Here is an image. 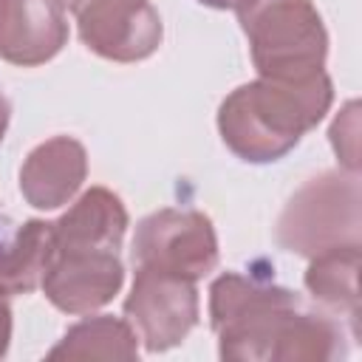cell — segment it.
Here are the masks:
<instances>
[{
    "label": "cell",
    "instance_id": "e0dca14e",
    "mask_svg": "<svg viewBox=\"0 0 362 362\" xmlns=\"http://www.w3.org/2000/svg\"><path fill=\"white\" fill-rule=\"evenodd\" d=\"M8 119H11V105H8V99H6V93H3V88H0V144H3V139H6Z\"/></svg>",
    "mask_w": 362,
    "mask_h": 362
},
{
    "label": "cell",
    "instance_id": "5b68a950",
    "mask_svg": "<svg viewBox=\"0 0 362 362\" xmlns=\"http://www.w3.org/2000/svg\"><path fill=\"white\" fill-rule=\"evenodd\" d=\"M124 314L150 354L170 351L198 325L195 280L158 266H136Z\"/></svg>",
    "mask_w": 362,
    "mask_h": 362
},
{
    "label": "cell",
    "instance_id": "4fadbf2b",
    "mask_svg": "<svg viewBox=\"0 0 362 362\" xmlns=\"http://www.w3.org/2000/svg\"><path fill=\"white\" fill-rule=\"evenodd\" d=\"M305 269V288L308 294L328 311L345 314L354 325V337H359V243L334 246L328 252H320L308 257Z\"/></svg>",
    "mask_w": 362,
    "mask_h": 362
},
{
    "label": "cell",
    "instance_id": "8fae6325",
    "mask_svg": "<svg viewBox=\"0 0 362 362\" xmlns=\"http://www.w3.org/2000/svg\"><path fill=\"white\" fill-rule=\"evenodd\" d=\"M127 232V209L107 187L85 189L65 215L54 221V249H113Z\"/></svg>",
    "mask_w": 362,
    "mask_h": 362
},
{
    "label": "cell",
    "instance_id": "2e32d148",
    "mask_svg": "<svg viewBox=\"0 0 362 362\" xmlns=\"http://www.w3.org/2000/svg\"><path fill=\"white\" fill-rule=\"evenodd\" d=\"M11 342V305H8V294L0 288V356H6Z\"/></svg>",
    "mask_w": 362,
    "mask_h": 362
},
{
    "label": "cell",
    "instance_id": "7a4b0ae2",
    "mask_svg": "<svg viewBox=\"0 0 362 362\" xmlns=\"http://www.w3.org/2000/svg\"><path fill=\"white\" fill-rule=\"evenodd\" d=\"M334 102V82L325 71L305 82L255 79L235 88L218 107L223 144L249 164L283 158L317 127Z\"/></svg>",
    "mask_w": 362,
    "mask_h": 362
},
{
    "label": "cell",
    "instance_id": "ac0fdd59",
    "mask_svg": "<svg viewBox=\"0 0 362 362\" xmlns=\"http://www.w3.org/2000/svg\"><path fill=\"white\" fill-rule=\"evenodd\" d=\"M59 3H62V8H68V11H74V14H76V11H79L85 3H90V0H59Z\"/></svg>",
    "mask_w": 362,
    "mask_h": 362
},
{
    "label": "cell",
    "instance_id": "ba28073f",
    "mask_svg": "<svg viewBox=\"0 0 362 362\" xmlns=\"http://www.w3.org/2000/svg\"><path fill=\"white\" fill-rule=\"evenodd\" d=\"M124 283V266L113 249H54L42 274V294L62 314H90L107 305Z\"/></svg>",
    "mask_w": 362,
    "mask_h": 362
},
{
    "label": "cell",
    "instance_id": "9a60e30c",
    "mask_svg": "<svg viewBox=\"0 0 362 362\" xmlns=\"http://www.w3.org/2000/svg\"><path fill=\"white\" fill-rule=\"evenodd\" d=\"M328 136H331V147L337 158L342 161V167L348 173H359V105L356 102H348L337 113Z\"/></svg>",
    "mask_w": 362,
    "mask_h": 362
},
{
    "label": "cell",
    "instance_id": "9c48e42d",
    "mask_svg": "<svg viewBox=\"0 0 362 362\" xmlns=\"http://www.w3.org/2000/svg\"><path fill=\"white\" fill-rule=\"evenodd\" d=\"M68 42L59 0H0V57L20 68L54 59Z\"/></svg>",
    "mask_w": 362,
    "mask_h": 362
},
{
    "label": "cell",
    "instance_id": "277c9868",
    "mask_svg": "<svg viewBox=\"0 0 362 362\" xmlns=\"http://www.w3.org/2000/svg\"><path fill=\"white\" fill-rule=\"evenodd\" d=\"M362 189L356 173L325 170L308 178L286 204L277 221V243L300 257L334 246L359 243Z\"/></svg>",
    "mask_w": 362,
    "mask_h": 362
},
{
    "label": "cell",
    "instance_id": "52a82bcc",
    "mask_svg": "<svg viewBox=\"0 0 362 362\" xmlns=\"http://www.w3.org/2000/svg\"><path fill=\"white\" fill-rule=\"evenodd\" d=\"M88 51L110 62H139L158 51L164 25L150 0H90L76 14Z\"/></svg>",
    "mask_w": 362,
    "mask_h": 362
},
{
    "label": "cell",
    "instance_id": "7c38bea8",
    "mask_svg": "<svg viewBox=\"0 0 362 362\" xmlns=\"http://www.w3.org/2000/svg\"><path fill=\"white\" fill-rule=\"evenodd\" d=\"M54 257V223L23 221L11 229L0 226V288L6 294H28L42 283Z\"/></svg>",
    "mask_w": 362,
    "mask_h": 362
},
{
    "label": "cell",
    "instance_id": "3957f363",
    "mask_svg": "<svg viewBox=\"0 0 362 362\" xmlns=\"http://www.w3.org/2000/svg\"><path fill=\"white\" fill-rule=\"evenodd\" d=\"M255 71L274 82H305L325 71L328 31L311 0H232Z\"/></svg>",
    "mask_w": 362,
    "mask_h": 362
},
{
    "label": "cell",
    "instance_id": "8992f818",
    "mask_svg": "<svg viewBox=\"0 0 362 362\" xmlns=\"http://www.w3.org/2000/svg\"><path fill=\"white\" fill-rule=\"evenodd\" d=\"M133 263L158 266L198 283L218 266V238L209 215L167 206L141 218L133 238Z\"/></svg>",
    "mask_w": 362,
    "mask_h": 362
},
{
    "label": "cell",
    "instance_id": "6da1fadb",
    "mask_svg": "<svg viewBox=\"0 0 362 362\" xmlns=\"http://www.w3.org/2000/svg\"><path fill=\"white\" fill-rule=\"evenodd\" d=\"M209 325L221 359L328 362L348 354L342 328L331 317L300 311L291 288L238 272H223L209 286Z\"/></svg>",
    "mask_w": 362,
    "mask_h": 362
},
{
    "label": "cell",
    "instance_id": "d6986e66",
    "mask_svg": "<svg viewBox=\"0 0 362 362\" xmlns=\"http://www.w3.org/2000/svg\"><path fill=\"white\" fill-rule=\"evenodd\" d=\"M198 3L209 8H232V0H198Z\"/></svg>",
    "mask_w": 362,
    "mask_h": 362
},
{
    "label": "cell",
    "instance_id": "5bb4252c",
    "mask_svg": "<svg viewBox=\"0 0 362 362\" xmlns=\"http://www.w3.org/2000/svg\"><path fill=\"white\" fill-rule=\"evenodd\" d=\"M139 334L127 320L113 314L88 317L65 331L48 351V359H136Z\"/></svg>",
    "mask_w": 362,
    "mask_h": 362
},
{
    "label": "cell",
    "instance_id": "30bf717a",
    "mask_svg": "<svg viewBox=\"0 0 362 362\" xmlns=\"http://www.w3.org/2000/svg\"><path fill=\"white\" fill-rule=\"evenodd\" d=\"M88 175V153L71 136L37 144L20 170V192L34 209H59L74 201Z\"/></svg>",
    "mask_w": 362,
    "mask_h": 362
}]
</instances>
